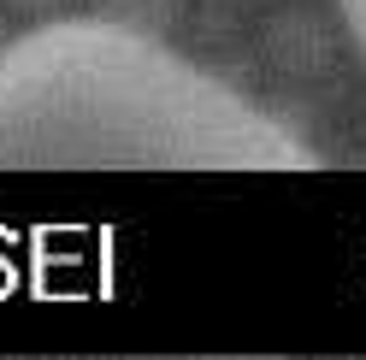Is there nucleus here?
<instances>
[{
	"mask_svg": "<svg viewBox=\"0 0 366 360\" xmlns=\"http://www.w3.org/2000/svg\"><path fill=\"white\" fill-rule=\"evenodd\" d=\"M12 6H24V12H48V6H59V0H12Z\"/></svg>",
	"mask_w": 366,
	"mask_h": 360,
	"instance_id": "7ed1b4c3",
	"label": "nucleus"
},
{
	"mask_svg": "<svg viewBox=\"0 0 366 360\" xmlns=\"http://www.w3.org/2000/svg\"><path fill=\"white\" fill-rule=\"evenodd\" d=\"M0 171H319L272 112L112 18L0 48Z\"/></svg>",
	"mask_w": 366,
	"mask_h": 360,
	"instance_id": "f257e3e1",
	"label": "nucleus"
},
{
	"mask_svg": "<svg viewBox=\"0 0 366 360\" xmlns=\"http://www.w3.org/2000/svg\"><path fill=\"white\" fill-rule=\"evenodd\" d=\"M337 12H342V24H349L355 48L366 54V0H337Z\"/></svg>",
	"mask_w": 366,
	"mask_h": 360,
	"instance_id": "f03ea898",
	"label": "nucleus"
}]
</instances>
